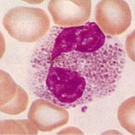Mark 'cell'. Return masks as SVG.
<instances>
[{
  "mask_svg": "<svg viewBox=\"0 0 135 135\" xmlns=\"http://www.w3.org/2000/svg\"><path fill=\"white\" fill-rule=\"evenodd\" d=\"M29 102L25 91L7 72L1 70V111L16 115L25 111Z\"/></svg>",
  "mask_w": 135,
  "mask_h": 135,
  "instance_id": "cell-6",
  "label": "cell"
},
{
  "mask_svg": "<svg viewBox=\"0 0 135 135\" xmlns=\"http://www.w3.org/2000/svg\"><path fill=\"white\" fill-rule=\"evenodd\" d=\"M134 97L129 98L120 105L118 110V118L123 128L135 134L134 127Z\"/></svg>",
  "mask_w": 135,
  "mask_h": 135,
  "instance_id": "cell-8",
  "label": "cell"
},
{
  "mask_svg": "<svg viewBox=\"0 0 135 135\" xmlns=\"http://www.w3.org/2000/svg\"><path fill=\"white\" fill-rule=\"evenodd\" d=\"M126 49L129 57L134 61V31L127 36L126 42Z\"/></svg>",
  "mask_w": 135,
  "mask_h": 135,
  "instance_id": "cell-9",
  "label": "cell"
},
{
  "mask_svg": "<svg viewBox=\"0 0 135 135\" xmlns=\"http://www.w3.org/2000/svg\"><path fill=\"white\" fill-rule=\"evenodd\" d=\"M28 118L38 130L48 132L66 124L69 114L65 108L41 98L32 103Z\"/></svg>",
  "mask_w": 135,
  "mask_h": 135,
  "instance_id": "cell-4",
  "label": "cell"
},
{
  "mask_svg": "<svg viewBox=\"0 0 135 135\" xmlns=\"http://www.w3.org/2000/svg\"><path fill=\"white\" fill-rule=\"evenodd\" d=\"M3 25L8 34L16 40L23 42H35L48 33L50 21L44 10L17 7L7 12Z\"/></svg>",
  "mask_w": 135,
  "mask_h": 135,
  "instance_id": "cell-2",
  "label": "cell"
},
{
  "mask_svg": "<svg viewBox=\"0 0 135 135\" xmlns=\"http://www.w3.org/2000/svg\"><path fill=\"white\" fill-rule=\"evenodd\" d=\"M59 134H83V132L80 131L79 129L75 127H68V128L64 129V131H61L59 133Z\"/></svg>",
  "mask_w": 135,
  "mask_h": 135,
  "instance_id": "cell-10",
  "label": "cell"
},
{
  "mask_svg": "<svg viewBox=\"0 0 135 135\" xmlns=\"http://www.w3.org/2000/svg\"><path fill=\"white\" fill-rule=\"evenodd\" d=\"M95 20L104 34L119 36L129 28L131 12L126 1H101L96 6Z\"/></svg>",
  "mask_w": 135,
  "mask_h": 135,
  "instance_id": "cell-3",
  "label": "cell"
},
{
  "mask_svg": "<svg viewBox=\"0 0 135 135\" xmlns=\"http://www.w3.org/2000/svg\"><path fill=\"white\" fill-rule=\"evenodd\" d=\"M37 132L38 129L30 120L1 122V134H36Z\"/></svg>",
  "mask_w": 135,
  "mask_h": 135,
  "instance_id": "cell-7",
  "label": "cell"
},
{
  "mask_svg": "<svg viewBox=\"0 0 135 135\" xmlns=\"http://www.w3.org/2000/svg\"><path fill=\"white\" fill-rule=\"evenodd\" d=\"M48 9L54 23L63 27L82 25L91 16V1H50Z\"/></svg>",
  "mask_w": 135,
  "mask_h": 135,
  "instance_id": "cell-5",
  "label": "cell"
},
{
  "mask_svg": "<svg viewBox=\"0 0 135 135\" xmlns=\"http://www.w3.org/2000/svg\"><path fill=\"white\" fill-rule=\"evenodd\" d=\"M126 62L122 43L111 37L97 51L72 50L55 55L33 52L30 88L35 95L65 108L111 95Z\"/></svg>",
  "mask_w": 135,
  "mask_h": 135,
  "instance_id": "cell-1",
  "label": "cell"
}]
</instances>
